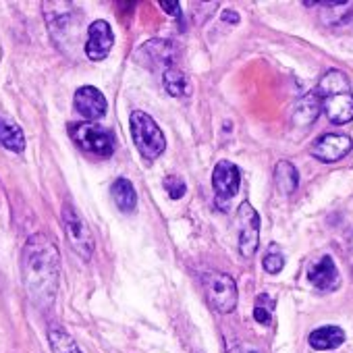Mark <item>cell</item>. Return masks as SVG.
<instances>
[{
  "label": "cell",
  "mask_w": 353,
  "mask_h": 353,
  "mask_svg": "<svg viewBox=\"0 0 353 353\" xmlns=\"http://www.w3.org/2000/svg\"><path fill=\"white\" fill-rule=\"evenodd\" d=\"M21 274L30 299L40 307H48L57 297L61 276V254L54 239L46 233L28 237L21 252Z\"/></svg>",
  "instance_id": "1"
},
{
  "label": "cell",
  "mask_w": 353,
  "mask_h": 353,
  "mask_svg": "<svg viewBox=\"0 0 353 353\" xmlns=\"http://www.w3.org/2000/svg\"><path fill=\"white\" fill-rule=\"evenodd\" d=\"M202 289L210 307L219 314H231L237 305V285L231 274L208 270L202 274Z\"/></svg>",
  "instance_id": "4"
},
{
  "label": "cell",
  "mask_w": 353,
  "mask_h": 353,
  "mask_svg": "<svg viewBox=\"0 0 353 353\" xmlns=\"http://www.w3.org/2000/svg\"><path fill=\"white\" fill-rule=\"evenodd\" d=\"M262 266H264V270L266 272H270V274H279L281 270H283V266H285V258H283V254L281 252H268L266 256H264V260H262Z\"/></svg>",
  "instance_id": "22"
},
{
  "label": "cell",
  "mask_w": 353,
  "mask_h": 353,
  "mask_svg": "<svg viewBox=\"0 0 353 353\" xmlns=\"http://www.w3.org/2000/svg\"><path fill=\"white\" fill-rule=\"evenodd\" d=\"M110 196H112V202L114 206L121 210V212H133L135 206H137V194H135V188L129 179L125 176H119L117 181H112L110 185Z\"/></svg>",
  "instance_id": "14"
},
{
  "label": "cell",
  "mask_w": 353,
  "mask_h": 353,
  "mask_svg": "<svg viewBox=\"0 0 353 353\" xmlns=\"http://www.w3.org/2000/svg\"><path fill=\"white\" fill-rule=\"evenodd\" d=\"M129 125H131L133 143L143 158L154 160L164 152V148H166L164 133L150 114H145L143 110H133L129 117Z\"/></svg>",
  "instance_id": "3"
},
{
  "label": "cell",
  "mask_w": 353,
  "mask_h": 353,
  "mask_svg": "<svg viewBox=\"0 0 353 353\" xmlns=\"http://www.w3.org/2000/svg\"><path fill=\"white\" fill-rule=\"evenodd\" d=\"M73 106L75 110L85 119V123L90 121H100L106 110H108V102L104 98V94L94 88V85H83L75 92V98H73Z\"/></svg>",
  "instance_id": "10"
},
{
  "label": "cell",
  "mask_w": 353,
  "mask_h": 353,
  "mask_svg": "<svg viewBox=\"0 0 353 353\" xmlns=\"http://www.w3.org/2000/svg\"><path fill=\"white\" fill-rule=\"evenodd\" d=\"M137 59H139V63L150 65L152 69H156L158 65L170 69V65H172V61H174V48L170 46V42L152 40V42H145V44L139 48Z\"/></svg>",
  "instance_id": "13"
},
{
  "label": "cell",
  "mask_w": 353,
  "mask_h": 353,
  "mask_svg": "<svg viewBox=\"0 0 353 353\" xmlns=\"http://www.w3.org/2000/svg\"><path fill=\"white\" fill-rule=\"evenodd\" d=\"M0 145L21 154L26 150V135L21 131V127H17L13 121L0 117Z\"/></svg>",
  "instance_id": "17"
},
{
  "label": "cell",
  "mask_w": 353,
  "mask_h": 353,
  "mask_svg": "<svg viewBox=\"0 0 353 353\" xmlns=\"http://www.w3.org/2000/svg\"><path fill=\"white\" fill-rule=\"evenodd\" d=\"M318 110H320V100L316 94H310L297 102V106L293 110V119L299 125H307V123H314V119L318 117Z\"/></svg>",
  "instance_id": "19"
},
{
  "label": "cell",
  "mask_w": 353,
  "mask_h": 353,
  "mask_svg": "<svg viewBox=\"0 0 353 353\" xmlns=\"http://www.w3.org/2000/svg\"><path fill=\"white\" fill-rule=\"evenodd\" d=\"M162 85L166 90L168 96L172 98H183V96H190L192 94V83H190V77L179 71V69H164V75H162Z\"/></svg>",
  "instance_id": "16"
},
{
  "label": "cell",
  "mask_w": 353,
  "mask_h": 353,
  "mask_svg": "<svg viewBox=\"0 0 353 353\" xmlns=\"http://www.w3.org/2000/svg\"><path fill=\"white\" fill-rule=\"evenodd\" d=\"M272 307H274V303H268V305H264L262 303V299L258 297V303H256V310H254V318L260 322V324H270V318H272Z\"/></svg>",
  "instance_id": "23"
},
{
  "label": "cell",
  "mask_w": 353,
  "mask_h": 353,
  "mask_svg": "<svg viewBox=\"0 0 353 353\" xmlns=\"http://www.w3.org/2000/svg\"><path fill=\"white\" fill-rule=\"evenodd\" d=\"M229 353H258V351H254V349H245V347H235V349H231Z\"/></svg>",
  "instance_id": "26"
},
{
  "label": "cell",
  "mask_w": 353,
  "mask_h": 353,
  "mask_svg": "<svg viewBox=\"0 0 353 353\" xmlns=\"http://www.w3.org/2000/svg\"><path fill=\"white\" fill-rule=\"evenodd\" d=\"M0 59H3V50H0Z\"/></svg>",
  "instance_id": "27"
},
{
  "label": "cell",
  "mask_w": 353,
  "mask_h": 353,
  "mask_svg": "<svg viewBox=\"0 0 353 353\" xmlns=\"http://www.w3.org/2000/svg\"><path fill=\"white\" fill-rule=\"evenodd\" d=\"M48 341L52 347V353H81V349L77 347V343L73 341V336H69L63 328L54 326L48 332Z\"/></svg>",
  "instance_id": "20"
},
{
  "label": "cell",
  "mask_w": 353,
  "mask_h": 353,
  "mask_svg": "<svg viewBox=\"0 0 353 353\" xmlns=\"http://www.w3.org/2000/svg\"><path fill=\"white\" fill-rule=\"evenodd\" d=\"M223 21H227V23H239V15L235 13V11H225L223 13Z\"/></svg>",
  "instance_id": "25"
},
{
  "label": "cell",
  "mask_w": 353,
  "mask_h": 353,
  "mask_svg": "<svg viewBox=\"0 0 353 353\" xmlns=\"http://www.w3.org/2000/svg\"><path fill=\"white\" fill-rule=\"evenodd\" d=\"M307 281L320 291H334L339 287V270L330 256H322L307 268Z\"/></svg>",
  "instance_id": "12"
},
{
  "label": "cell",
  "mask_w": 353,
  "mask_h": 353,
  "mask_svg": "<svg viewBox=\"0 0 353 353\" xmlns=\"http://www.w3.org/2000/svg\"><path fill=\"white\" fill-rule=\"evenodd\" d=\"M322 110L326 112L328 121L336 125H345L353 121V92L347 75L339 69H330L322 75L316 92Z\"/></svg>",
  "instance_id": "2"
},
{
  "label": "cell",
  "mask_w": 353,
  "mask_h": 353,
  "mask_svg": "<svg viewBox=\"0 0 353 353\" xmlns=\"http://www.w3.org/2000/svg\"><path fill=\"white\" fill-rule=\"evenodd\" d=\"M310 347L318 349V351H330V349H336L345 343V332L343 328L339 326H322V328H316L314 332H310Z\"/></svg>",
  "instance_id": "15"
},
{
  "label": "cell",
  "mask_w": 353,
  "mask_h": 353,
  "mask_svg": "<svg viewBox=\"0 0 353 353\" xmlns=\"http://www.w3.org/2000/svg\"><path fill=\"white\" fill-rule=\"evenodd\" d=\"M162 185H164V190H166L170 200H181L185 196V192H188L185 181L181 179V176H176V174H168Z\"/></svg>",
  "instance_id": "21"
},
{
  "label": "cell",
  "mask_w": 353,
  "mask_h": 353,
  "mask_svg": "<svg viewBox=\"0 0 353 353\" xmlns=\"http://www.w3.org/2000/svg\"><path fill=\"white\" fill-rule=\"evenodd\" d=\"M351 148H353L351 137L343 133H324L312 143L310 154L320 162H336L345 158L351 152Z\"/></svg>",
  "instance_id": "8"
},
{
  "label": "cell",
  "mask_w": 353,
  "mask_h": 353,
  "mask_svg": "<svg viewBox=\"0 0 353 353\" xmlns=\"http://www.w3.org/2000/svg\"><path fill=\"white\" fill-rule=\"evenodd\" d=\"M160 7L164 9L166 15L181 17V3H176V0H160Z\"/></svg>",
  "instance_id": "24"
},
{
  "label": "cell",
  "mask_w": 353,
  "mask_h": 353,
  "mask_svg": "<svg viewBox=\"0 0 353 353\" xmlns=\"http://www.w3.org/2000/svg\"><path fill=\"white\" fill-rule=\"evenodd\" d=\"M241 185V172L231 160H219L212 170V188L216 192V198L231 200L237 196Z\"/></svg>",
  "instance_id": "11"
},
{
  "label": "cell",
  "mask_w": 353,
  "mask_h": 353,
  "mask_svg": "<svg viewBox=\"0 0 353 353\" xmlns=\"http://www.w3.org/2000/svg\"><path fill=\"white\" fill-rule=\"evenodd\" d=\"M239 225V252L243 258H252L260 243V216L250 202H243L237 210Z\"/></svg>",
  "instance_id": "7"
},
{
  "label": "cell",
  "mask_w": 353,
  "mask_h": 353,
  "mask_svg": "<svg viewBox=\"0 0 353 353\" xmlns=\"http://www.w3.org/2000/svg\"><path fill=\"white\" fill-rule=\"evenodd\" d=\"M69 135H71V139L81 150H85V152H90L94 156L108 158L114 152V139H112V135L106 129H102V127H98L94 123H85V121L71 123L69 125Z\"/></svg>",
  "instance_id": "6"
},
{
  "label": "cell",
  "mask_w": 353,
  "mask_h": 353,
  "mask_svg": "<svg viewBox=\"0 0 353 353\" xmlns=\"http://www.w3.org/2000/svg\"><path fill=\"white\" fill-rule=\"evenodd\" d=\"M274 183L279 188L281 194L289 196L297 190L299 185V172L297 168L289 162V160H281L274 168Z\"/></svg>",
  "instance_id": "18"
},
{
  "label": "cell",
  "mask_w": 353,
  "mask_h": 353,
  "mask_svg": "<svg viewBox=\"0 0 353 353\" xmlns=\"http://www.w3.org/2000/svg\"><path fill=\"white\" fill-rule=\"evenodd\" d=\"M112 44H114V34L110 30V26L102 19L94 21L90 28H88V36H85V57L94 63H100L104 61L110 50H112Z\"/></svg>",
  "instance_id": "9"
},
{
  "label": "cell",
  "mask_w": 353,
  "mask_h": 353,
  "mask_svg": "<svg viewBox=\"0 0 353 353\" xmlns=\"http://www.w3.org/2000/svg\"><path fill=\"white\" fill-rule=\"evenodd\" d=\"M63 229H65L67 241L73 248V252L79 258L90 260L94 254L96 241H94V235H92L88 223L79 216V212L75 210V206L71 202L63 204Z\"/></svg>",
  "instance_id": "5"
}]
</instances>
